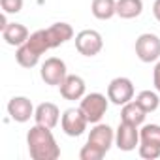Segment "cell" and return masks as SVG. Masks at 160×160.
I'll return each mask as SVG.
<instances>
[{
  "label": "cell",
  "mask_w": 160,
  "mask_h": 160,
  "mask_svg": "<svg viewBox=\"0 0 160 160\" xmlns=\"http://www.w3.org/2000/svg\"><path fill=\"white\" fill-rule=\"evenodd\" d=\"M136 55L141 62H154L160 58V38L145 32L136 40Z\"/></svg>",
  "instance_id": "277c9868"
},
{
  "label": "cell",
  "mask_w": 160,
  "mask_h": 160,
  "mask_svg": "<svg viewBox=\"0 0 160 160\" xmlns=\"http://www.w3.org/2000/svg\"><path fill=\"white\" fill-rule=\"evenodd\" d=\"M152 83H154V89L160 92V60H158V64L154 66V72H152Z\"/></svg>",
  "instance_id": "d4e9b609"
},
{
  "label": "cell",
  "mask_w": 160,
  "mask_h": 160,
  "mask_svg": "<svg viewBox=\"0 0 160 160\" xmlns=\"http://www.w3.org/2000/svg\"><path fill=\"white\" fill-rule=\"evenodd\" d=\"M87 124H89V121H87L85 113L81 111V108H77V109H75V108H70V109H66V111L62 113V117H60V126H62L64 134L70 136V138L81 136V134L85 132Z\"/></svg>",
  "instance_id": "3957f363"
},
{
  "label": "cell",
  "mask_w": 160,
  "mask_h": 160,
  "mask_svg": "<svg viewBox=\"0 0 160 160\" xmlns=\"http://www.w3.org/2000/svg\"><path fill=\"white\" fill-rule=\"evenodd\" d=\"M108 100L104 94L100 92H91V94H85L81 98V104H79V108H81V111L85 113L87 121L89 122H100L102 117L106 115L108 111Z\"/></svg>",
  "instance_id": "7a4b0ae2"
},
{
  "label": "cell",
  "mask_w": 160,
  "mask_h": 160,
  "mask_svg": "<svg viewBox=\"0 0 160 160\" xmlns=\"http://www.w3.org/2000/svg\"><path fill=\"white\" fill-rule=\"evenodd\" d=\"M104 154H106V152H104L102 149H98V147H94V145H91V143L83 145V149L79 151V158H81V160H102Z\"/></svg>",
  "instance_id": "7402d4cb"
},
{
  "label": "cell",
  "mask_w": 160,
  "mask_h": 160,
  "mask_svg": "<svg viewBox=\"0 0 160 160\" xmlns=\"http://www.w3.org/2000/svg\"><path fill=\"white\" fill-rule=\"evenodd\" d=\"M136 102L147 111V113H152V111H156L158 109V106H160V98H158V94L156 92H152V91H141L138 96H136Z\"/></svg>",
  "instance_id": "ffe728a7"
},
{
  "label": "cell",
  "mask_w": 160,
  "mask_h": 160,
  "mask_svg": "<svg viewBox=\"0 0 160 160\" xmlns=\"http://www.w3.org/2000/svg\"><path fill=\"white\" fill-rule=\"evenodd\" d=\"M34 106L27 96H13L8 102V113L15 122H27L30 117H34Z\"/></svg>",
  "instance_id": "9c48e42d"
},
{
  "label": "cell",
  "mask_w": 160,
  "mask_h": 160,
  "mask_svg": "<svg viewBox=\"0 0 160 160\" xmlns=\"http://www.w3.org/2000/svg\"><path fill=\"white\" fill-rule=\"evenodd\" d=\"M152 13H154L156 21L160 23V0H154V4H152Z\"/></svg>",
  "instance_id": "484cf974"
},
{
  "label": "cell",
  "mask_w": 160,
  "mask_h": 160,
  "mask_svg": "<svg viewBox=\"0 0 160 160\" xmlns=\"http://www.w3.org/2000/svg\"><path fill=\"white\" fill-rule=\"evenodd\" d=\"M8 25H10V23H8V13H4V12H2V15H0V28L4 30Z\"/></svg>",
  "instance_id": "4316f807"
},
{
  "label": "cell",
  "mask_w": 160,
  "mask_h": 160,
  "mask_svg": "<svg viewBox=\"0 0 160 160\" xmlns=\"http://www.w3.org/2000/svg\"><path fill=\"white\" fill-rule=\"evenodd\" d=\"M143 2L141 0H117V15L122 19H134L141 15Z\"/></svg>",
  "instance_id": "e0dca14e"
},
{
  "label": "cell",
  "mask_w": 160,
  "mask_h": 160,
  "mask_svg": "<svg viewBox=\"0 0 160 160\" xmlns=\"http://www.w3.org/2000/svg\"><path fill=\"white\" fill-rule=\"evenodd\" d=\"M45 32H47V40H49L51 49L58 47V45H62L73 38V28L68 23H55L49 28H45Z\"/></svg>",
  "instance_id": "4fadbf2b"
},
{
  "label": "cell",
  "mask_w": 160,
  "mask_h": 160,
  "mask_svg": "<svg viewBox=\"0 0 160 160\" xmlns=\"http://www.w3.org/2000/svg\"><path fill=\"white\" fill-rule=\"evenodd\" d=\"M85 81L79 75H66L60 85V94L64 100H81L85 96Z\"/></svg>",
  "instance_id": "8fae6325"
},
{
  "label": "cell",
  "mask_w": 160,
  "mask_h": 160,
  "mask_svg": "<svg viewBox=\"0 0 160 160\" xmlns=\"http://www.w3.org/2000/svg\"><path fill=\"white\" fill-rule=\"evenodd\" d=\"M115 143L121 151H134L139 143V130L136 124L121 121L117 132H115Z\"/></svg>",
  "instance_id": "ba28073f"
},
{
  "label": "cell",
  "mask_w": 160,
  "mask_h": 160,
  "mask_svg": "<svg viewBox=\"0 0 160 160\" xmlns=\"http://www.w3.org/2000/svg\"><path fill=\"white\" fill-rule=\"evenodd\" d=\"M2 38L6 40L8 45H23L28 40V28L21 23H10L4 30H2Z\"/></svg>",
  "instance_id": "5bb4252c"
},
{
  "label": "cell",
  "mask_w": 160,
  "mask_h": 160,
  "mask_svg": "<svg viewBox=\"0 0 160 160\" xmlns=\"http://www.w3.org/2000/svg\"><path fill=\"white\" fill-rule=\"evenodd\" d=\"M113 141H115V134H113L111 126H108V124H98V122H96V126L91 130L89 139H87V143H91V145L102 149L104 152L109 151V147L113 145Z\"/></svg>",
  "instance_id": "30bf717a"
},
{
  "label": "cell",
  "mask_w": 160,
  "mask_h": 160,
  "mask_svg": "<svg viewBox=\"0 0 160 160\" xmlns=\"http://www.w3.org/2000/svg\"><path fill=\"white\" fill-rule=\"evenodd\" d=\"M102 47H104L102 34L92 30V28L81 30L75 36V49L83 57H94V55H98L102 51Z\"/></svg>",
  "instance_id": "5b68a950"
},
{
  "label": "cell",
  "mask_w": 160,
  "mask_h": 160,
  "mask_svg": "<svg viewBox=\"0 0 160 160\" xmlns=\"http://www.w3.org/2000/svg\"><path fill=\"white\" fill-rule=\"evenodd\" d=\"M34 119H36V124H42V126H47V128H55L58 124V119H60V111L55 104L51 102H43L36 108L34 111Z\"/></svg>",
  "instance_id": "7c38bea8"
},
{
  "label": "cell",
  "mask_w": 160,
  "mask_h": 160,
  "mask_svg": "<svg viewBox=\"0 0 160 160\" xmlns=\"http://www.w3.org/2000/svg\"><path fill=\"white\" fill-rule=\"evenodd\" d=\"M145 117H147V111L134 100H130L128 104H124L122 106V111H121V121H124V122H130V124H136V126H139V124H143V121H145Z\"/></svg>",
  "instance_id": "9a60e30c"
},
{
  "label": "cell",
  "mask_w": 160,
  "mask_h": 160,
  "mask_svg": "<svg viewBox=\"0 0 160 160\" xmlns=\"http://www.w3.org/2000/svg\"><path fill=\"white\" fill-rule=\"evenodd\" d=\"M0 8L4 13H19L23 10V0H0Z\"/></svg>",
  "instance_id": "cb8c5ba5"
},
{
  "label": "cell",
  "mask_w": 160,
  "mask_h": 160,
  "mask_svg": "<svg viewBox=\"0 0 160 160\" xmlns=\"http://www.w3.org/2000/svg\"><path fill=\"white\" fill-rule=\"evenodd\" d=\"M139 141L145 145L160 147V124H145L139 130Z\"/></svg>",
  "instance_id": "44dd1931"
},
{
  "label": "cell",
  "mask_w": 160,
  "mask_h": 160,
  "mask_svg": "<svg viewBox=\"0 0 160 160\" xmlns=\"http://www.w3.org/2000/svg\"><path fill=\"white\" fill-rule=\"evenodd\" d=\"M40 75L45 81V85H53V87H60L62 81L66 79V64L62 58H57V57H51L47 58L43 64H42V70H40Z\"/></svg>",
  "instance_id": "8992f818"
},
{
  "label": "cell",
  "mask_w": 160,
  "mask_h": 160,
  "mask_svg": "<svg viewBox=\"0 0 160 160\" xmlns=\"http://www.w3.org/2000/svg\"><path fill=\"white\" fill-rule=\"evenodd\" d=\"M139 156L145 158V160H156V158L160 156V147L141 143V145H139Z\"/></svg>",
  "instance_id": "603a6c76"
},
{
  "label": "cell",
  "mask_w": 160,
  "mask_h": 160,
  "mask_svg": "<svg viewBox=\"0 0 160 160\" xmlns=\"http://www.w3.org/2000/svg\"><path fill=\"white\" fill-rule=\"evenodd\" d=\"M27 145L30 158L34 160H57L60 156V147L47 126L34 124L27 134Z\"/></svg>",
  "instance_id": "6da1fadb"
},
{
  "label": "cell",
  "mask_w": 160,
  "mask_h": 160,
  "mask_svg": "<svg viewBox=\"0 0 160 160\" xmlns=\"http://www.w3.org/2000/svg\"><path fill=\"white\" fill-rule=\"evenodd\" d=\"M40 57H42V55H38L34 49H30V45H28L27 42H25L23 45H19V47H17V53H15V58H17V62H19L23 68H34V66L38 64Z\"/></svg>",
  "instance_id": "ac0fdd59"
},
{
  "label": "cell",
  "mask_w": 160,
  "mask_h": 160,
  "mask_svg": "<svg viewBox=\"0 0 160 160\" xmlns=\"http://www.w3.org/2000/svg\"><path fill=\"white\" fill-rule=\"evenodd\" d=\"M92 15L100 21H108L117 15V0H92Z\"/></svg>",
  "instance_id": "2e32d148"
},
{
  "label": "cell",
  "mask_w": 160,
  "mask_h": 160,
  "mask_svg": "<svg viewBox=\"0 0 160 160\" xmlns=\"http://www.w3.org/2000/svg\"><path fill=\"white\" fill-rule=\"evenodd\" d=\"M108 98L115 106H124L134 98V83L128 77H115L108 85Z\"/></svg>",
  "instance_id": "52a82bcc"
},
{
  "label": "cell",
  "mask_w": 160,
  "mask_h": 160,
  "mask_svg": "<svg viewBox=\"0 0 160 160\" xmlns=\"http://www.w3.org/2000/svg\"><path fill=\"white\" fill-rule=\"evenodd\" d=\"M27 43H28L30 49H34L38 55H43L47 49H51L49 40H47V32H45V30H36V32H32V34L28 36Z\"/></svg>",
  "instance_id": "d6986e66"
}]
</instances>
